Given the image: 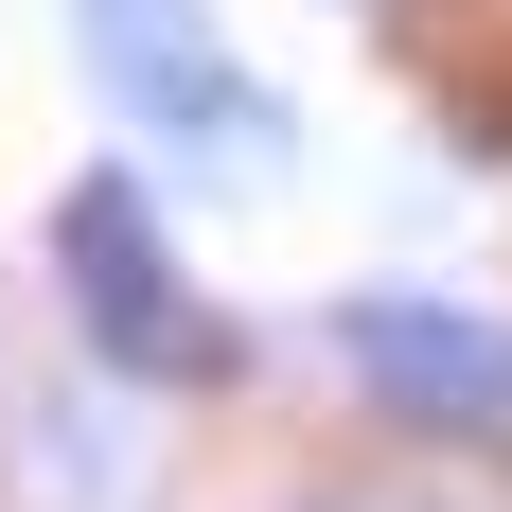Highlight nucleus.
Listing matches in <instances>:
<instances>
[{
  "label": "nucleus",
  "mask_w": 512,
  "mask_h": 512,
  "mask_svg": "<svg viewBox=\"0 0 512 512\" xmlns=\"http://www.w3.org/2000/svg\"><path fill=\"white\" fill-rule=\"evenodd\" d=\"M71 71L142 159L177 177H301V106L265 89L212 0H71Z\"/></svg>",
  "instance_id": "nucleus-2"
},
{
  "label": "nucleus",
  "mask_w": 512,
  "mask_h": 512,
  "mask_svg": "<svg viewBox=\"0 0 512 512\" xmlns=\"http://www.w3.org/2000/svg\"><path fill=\"white\" fill-rule=\"evenodd\" d=\"M53 318H71V354H89L106 389H159V407L248 389V318L195 283L177 195H159L142 159H89V177L53 195Z\"/></svg>",
  "instance_id": "nucleus-1"
},
{
  "label": "nucleus",
  "mask_w": 512,
  "mask_h": 512,
  "mask_svg": "<svg viewBox=\"0 0 512 512\" xmlns=\"http://www.w3.org/2000/svg\"><path fill=\"white\" fill-rule=\"evenodd\" d=\"M354 18H371V0H354Z\"/></svg>",
  "instance_id": "nucleus-5"
},
{
  "label": "nucleus",
  "mask_w": 512,
  "mask_h": 512,
  "mask_svg": "<svg viewBox=\"0 0 512 512\" xmlns=\"http://www.w3.org/2000/svg\"><path fill=\"white\" fill-rule=\"evenodd\" d=\"M318 512H371V495H318Z\"/></svg>",
  "instance_id": "nucleus-4"
},
{
  "label": "nucleus",
  "mask_w": 512,
  "mask_h": 512,
  "mask_svg": "<svg viewBox=\"0 0 512 512\" xmlns=\"http://www.w3.org/2000/svg\"><path fill=\"white\" fill-rule=\"evenodd\" d=\"M318 354L354 371V407L424 460L512 477V318L460 301V283H336L318 301Z\"/></svg>",
  "instance_id": "nucleus-3"
}]
</instances>
